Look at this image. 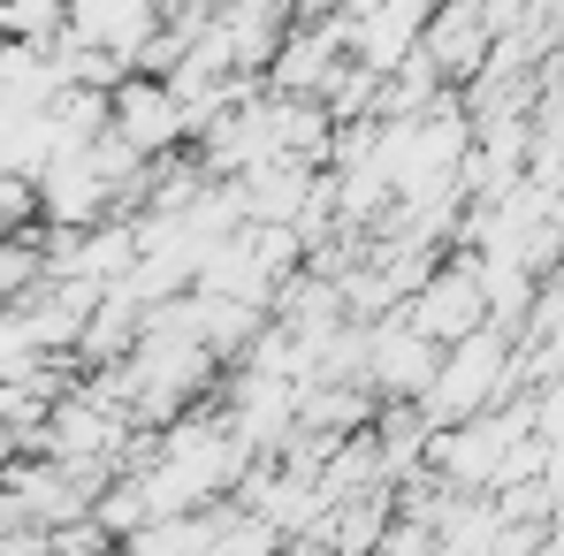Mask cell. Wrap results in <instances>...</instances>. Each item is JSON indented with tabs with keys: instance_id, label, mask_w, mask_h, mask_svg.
I'll list each match as a JSON object with an SVG mask.
<instances>
[{
	"instance_id": "cell-1",
	"label": "cell",
	"mask_w": 564,
	"mask_h": 556,
	"mask_svg": "<svg viewBox=\"0 0 564 556\" xmlns=\"http://www.w3.org/2000/svg\"><path fill=\"white\" fill-rule=\"evenodd\" d=\"M115 130H122L145 161L191 145V115H184V99H176V85H169V77H145V69H130V77L115 85Z\"/></svg>"
},
{
	"instance_id": "cell-2",
	"label": "cell",
	"mask_w": 564,
	"mask_h": 556,
	"mask_svg": "<svg viewBox=\"0 0 564 556\" xmlns=\"http://www.w3.org/2000/svg\"><path fill=\"white\" fill-rule=\"evenodd\" d=\"M412 320L435 336V344H458L488 320V282H480V260H443L435 275L412 282Z\"/></svg>"
}]
</instances>
